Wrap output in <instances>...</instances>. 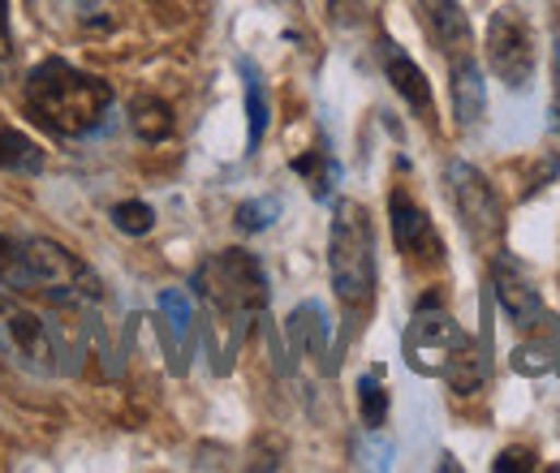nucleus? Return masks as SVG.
<instances>
[{
    "mask_svg": "<svg viewBox=\"0 0 560 473\" xmlns=\"http://www.w3.org/2000/svg\"><path fill=\"white\" fill-rule=\"evenodd\" d=\"M160 319H164V340L173 348V370H186L190 344H195V301L182 288H164L160 293Z\"/></svg>",
    "mask_w": 560,
    "mask_h": 473,
    "instance_id": "nucleus-13",
    "label": "nucleus"
},
{
    "mask_svg": "<svg viewBox=\"0 0 560 473\" xmlns=\"http://www.w3.org/2000/svg\"><path fill=\"white\" fill-rule=\"evenodd\" d=\"M280 215V199H246L237 206V228L242 233H264Z\"/></svg>",
    "mask_w": 560,
    "mask_h": 473,
    "instance_id": "nucleus-24",
    "label": "nucleus"
},
{
    "mask_svg": "<svg viewBox=\"0 0 560 473\" xmlns=\"http://www.w3.org/2000/svg\"><path fill=\"white\" fill-rule=\"evenodd\" d=\"M0 336L35 370H52L57 357H61V344H57L52 323L39 310H31L18 297V288H4V284H0Z\"/></svg>",
    "mask_w": 560,
    "mask_h": 473,
    "instance_id": "nucleus-6",
    "label": "nucleus"
},
{
    "mask_svg": "<svg viewBox=\"0 0 560 473\" xmlns=\"http://www.w3.org/2000/svg\"><path fill=\"white\" fill-rule=\"evenodd\" d=\"M495 473H530L535 470V452L530 448H504L495 461H491Z\"/></svg>",
    "mask_w": 560,
    "mask_h": 473,
    "instance_id": "nucleus-25",
    "label": "nucleus"
},
{
    "mask_svg": "<svg viewBox=\"0 0 560 473\" xmlns=\"http://www.w3.org/2000/svg\"><path fill=\"white\" fill-rule=\"evenodd\" d=\"M488 61L495 69V78L513 91H526L535 78V39L530 26L522 17V9L500 4L488 22Z\"/></svg>",
    "mask_w": 560,
    "mask_h": 473,
    "instance_id": "nucleus-5",
    "label": "nucleus"
},
{
    "mask_svg": "<svg viewBox=\"0 0 560 473\" xmlns=\"http://www.w3.org/2000/svg\"><path fill=\"white\" fill-rule=\"evenodd\" d=\"M384 73L393 82V91L415 108V113H431V82L397 44H384Z\"/></svg>",
    "mask_w": 560,
    "mask_h": 473,
    "instance_id": "nucleus-15",
    "label": "nucleus"
},
{
    "mask_svg": "<svg viewBox=\"0 0 560 473\" xmlns=\"http://www.w3.org/2000/svg\"><path fill=\"white\" fill-rule=\"evenodd\" d=\"M328 271H332V288L337 297L362 310L375 293V233H371V215L366 206L341 199L332 206V233H328Z\"/></svg>",
    "mask_w": 560,
    "mask_h": 473,
    "instance_id": "nucleus-3",
    "label": "nucleus"
},
{
    "mask_svg": "<svg viewBox=\"0 0 560 473\" xmlns=\"http://www.w3.org/2000/svg\"><path fill=\"white\" fill-rule=\"evenodd\" d=\"M358 409H362V422H366L371 430L384 426V417H388V392H384V383H380V370H371V375L358 379Z\"/></svg>",
    "mask_w": 560,
    "mask_h": 473,
    "instance_id": "nucleus-21",
    "label": "nucleus"
},
{
    "mask_svg": "<svg viewBox=\"0 0 560 473\" xmlns=\"http://www.w3.org/2000/svg\"><path fill=\"white\" fill-rule=\"evenodd\" d=\"M26 113L61 138L95 134L113 113V86L66 61H44L26 73Z\"/></svg>",
    "mask_w": 560,
    "mask_h": 473,
    "instance_id": "nucleus-2",
    "label": "nucleus"
},
{
    "mask_svg": "<svg viewBox=\"0 0 560 473\" xmlns=\"http://www.w3.org/2000/svg\"><path fill=\"white\" fill-rule=\"evenodd\" d=\"M195 293L211 315V344L215 370H229L246 323L268 306V271L246 250H220L195 271Z\"/></svg>",
    "mask_w": 560,
    "mask_h": 473,
    "instance_id": "nucleus-1",
    "label": "nucleus"
},
{
    "mask_svg": "<svg viewBox=\"0 0 560 473\" xmlns=\"http://www.w3.org/2000/svg\"><path fill=\"white\" fill-rule=\"evenodd\" d=\"M130 126H135V134L142 142H164V138L173 134V108L164 99L142 95V99L130 104Z\"/></svg>",
    "mask_w": 560,
    "mask_h": 473,
    "instance_id": "nucleus-18",
    "label": "nucleus"
},
{
    "mask_svg": "<svg viewBox=\"0 0 560 473\" xmlns=\"http://www.w3.org/2000/svg\"><path fill=\"white\" fill-rule=\"evenodd\" d=\"M448 78H453V113H457V121L462 126H479L483 113H488V82H483V69L475 61V52L453 57Z\"/></svg>",
    "mask_w": 560,
    "mask_h": 473,
    "instance_id": "nucleus-12",
    "label": "nucleus"
},
{
    "mask_svg": "<svg viewBox=\"0 0 560 473\" xmlns=\"http://www.w3.org/2000/svg\"><path fill=\"white\" fill-rule=\"evenodd\" d=\"M388 215H393V241L406 259H415V263H440L444 259V241L435 237L431 215L406 190L388 194Z\"/></svg>",
    "mask_w": 560,
    "mask_h": 473,
    "instance_id": "nucleus-9",
    "label": "nucleus"
},
{
    "mask_svg": "<svg viewBox=\"0 0 560 473\" xmlns=\"http://www.w3.org/2000/svg\"><path fill=\"white\" fill-rule=\"evenodd\" d=\"M444 379H448V383H453V392H462V397H470V392L483 383V362H479V353H475V344H470V340L453 353V362L444 366Z\"/></svg>",
    "mask_w": 560,
    "mask_h": 473,
    "instance_id": "nucleus-20",
    "label": "nucleus"
},
{
    "mask_svg": "<svg viewBox=\"0 0 560 473\" xmlns=\"http://www.w3.org/2000/svg\"><path fill=\"white\" fill-rule=\"evenodd\" d=\"M237 69H242V78H246V126H250V134H246V151L255 155V151L264 146V138H268L272 108H268V91H264L259 69L250 66V61H237Z\"/></svg>",
    "mask_w": 560,
    "mask_h": 473,
    "instance_id": "nucleus-17",
    "label": "nucleus"
},
{
    "mask_svg": "<svg viewBox=\"0 0 560 473\" xmlns=\"http://www.w3.org/2000/svg\"><path fill=\"white\" fill-rule=\"evenodd\" d=\"M415 9H419L422 31L431 35V44L448 61L470 52V22H466V13H462L457 0H415Z\"/></svg>",
    "mask_w": 560,
    "mask_h": 473,
    "instance_id": "nucleus-11",
    "label": "nucleus"
},
{
    "mask_svg": "<svg viewBox=\"0 0 560 473\" xmlns=\"http://www.w3.org/2000/svg\"><path fill=\"white\" fill-rule=\"evenodd\" d=\"M9 48V0H0V57Z\"/></svg>",
    "mask_w": 560,
    "mask_h": 473,
    "instance_id": "nucleus-27",
    "label": "nucleus"
},
{
    "mask_svg": "<svg viewBox=\"0 0 560 473\" xmlns=\"http://www.w3.org/2000/svg\"><path fill=\"white\" fill-rule=\"evenodd\" d=\"M22 259H26L31 288L39 297H48L52 306H61V310H82V306H95L104 297L100 275L86 268L73 250H66L61 241L31 237V241H22Z\"/></svg>",
    "mask_w": 560,
    "mask_h": 473,
    "instance_id": "nucleus-4",
    "label": "nucleus"
},
{
    "mask_svg": "<svg viewBox=\"0 0 560 473\" xmlns=\"http://www.w3.org/2000/svg\"><path fill=\"white\" fill-rule=\"evenodd\" d=\"M113 224H117V233H126V237H142V233H151L155 228V211L147 203H117L113 206Z\"/></svg>",
    "mask_w": 560,
    "mask_h": 473,
    "instance_id": "nucleus-23",
    "label": "nucleus"
},
{
    "mask_svg": "<svg viewBox=\"0 0 560 473\" xmlns=\"http://www.w3.org/2000/svg\"><path fill=\"white\" fill-rule=\"evenodd\" d=\"M491 284H495V301L509 315L513 328H535L544 319V297L535 288V280L526 275V268L513 255H500L491 268Z\"/></svg>",
    "mask_w": 560,
    "mask_h": 473,
    "instance_id": "nucleus-10",
    "label": "nucleus"
},
{
    "mask_svg": "<svg viewBox=\"0 0 560 473\" xmlns=\"http://www.w3.org/2000/svg\"><path fill=\"white\" fill-rule=\"evenodd\" d=\"M293 173L311 181V194H315V199H328L332 181L341 177V168L332 164V155H328L324 146H319V151H311V155H298V159H293Z\"/></svg>",
    "mask_w": 560,
    "mask_h": 473,
    "instance_id": "nucleus-19",
    "label": "nucleus"
},
{
    "mask_svg": "<svg viewBox=\"0 0 560 473\" xmlns=\"http://www.w3.org/2000/svg\"><path fill=\"white\" fill-rule=\"evenodd\" d=\"M448 190H453V206L466 224V233L475 241H495L504 220H500V203H495V190L488 186V177L475 168V164H448Z\"/></svg>",
    "mask_w": 560,
    "mask_h": 473,
    "instance_id": "nucleus-8",
    "label": "nucleus"
},
{
    "mask_svg": "<svg viewBox=\"0 0 560 473\" xmlns=\"http://www.w3.org/2000/svg\"><path fill=\"white\" fill-rule=\"evenodd\" d=\"M44 164H48V151L35 138L0 121V168L4 173H31L35 177V173H44Z\"/></svg>",
    "mask_w": 560,
    "mask_h": 473,
    "instance_id": "nucleus-16",
    "label": "nucleus"
},
{
    "mask_svg": "<svg viewBox=\"0 0 560 473\" xmlns=\"http://www.w3.org/2000/svg\"><path fill=\"white\" fill-rule=\"evenodd\" d=\"M552 73H557V86H552V130H560V44H557V61H552Z\"/></svg>",
    "mask_w": 560,
    "mask_h": 473,
    "instance_id": "nucleus-26",
    "label": "nucleus"
},
{
    "mask_svg": "<svg viewBox=\"0 0 560 473\" xmlns=\"http://www.w3.org/2000/svg\"><path fill=\"white\" fill-rule=\"evenodd\" d=\"M328 336H332V328H328V315H324L319 301H302V306L289 315V348H293L298 357L324 362V357H328Z\"/></svg>",
    "mask_w": 560,
    "mask_h": 473,
    "instance_id": "nucleus-14",
    "label": "nucleus"
},
{
    "mask_svg": "<svg viewBox=\"0 0 560 473\" xmlns=\"http://www.w3.org/2000/svg\"><path fill=\"white\" fill-rule=\"evenodd\" d=\"M0 284H4V288H18V293L31 288V280H26V259H22V241H13V237H4V233H0Z\"/></svg>",
    "mask_w": 560,
    "mask_h": 473,
    "instance_id": "nucleus-22",
    "label": "nucleus"
},
{
    "mask_svg": "<svg viewBox=\"0 0 560 473\" xmlns=\"http://www.w3.org/2000/svg\"><path fill=\"white\" fill-rule=\"evenodd\" d=\"M466 332L444 315V310H431V301H422L415 323L406 328V357L419 375H444V366L453 362V353L466 344Z\"/></svg>",
    "mask_w": 560,
    "mask_h": 473,
    "instance_id": "nucleus-7",
    "label": "nucleus"
}]
</instances>
